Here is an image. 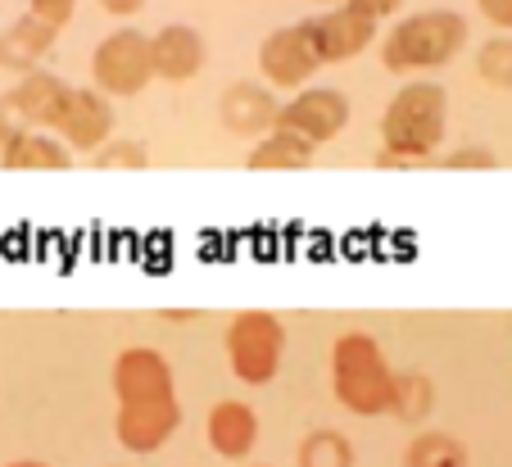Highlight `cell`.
<instances>
[{"mask_svg":"<svg viewBox=\"0 0 512 467\" xmlns=\"http://www.w3.org/2000/svg\"><path fill=\"white\" fill-rule=\"evenodd\" d=\"M449 132V91L440 82H404L390 96L386 114H381V146L386 155L377 159L381 168H413L426 164L435 150L445 146Z\"/></svg>","mask_w":512,"mask_h":467,"instance_id":"1","label":"cell"},{"mask_svg":"<svg viewBox=\"0 0 512 467\" xmlns=\"http://www.w3.org/2000/svg\"><path fill=\"white\" fill-rule=\"evenodd\" d=\"M399 372L372 331H340L331 345V390L354 418H381L395 409Z\"/></svg>","mask_w":512,"mask_h":467,"instance_id":"2","label":"cell"},{"mask_svg":"<svg viewBox=\"0 0 512 467\" xmlns=\"http://www.w3.org/2000/svg\"><path fill=\"white\" fill-rule=\"evenodd\" d=\"M472 41L467 14L458 10H417L390 23L386 37H377L381 64L390 73H435L445 69L449 59L463 55V46Z\"/></svg>","mask_w":512,"mask_h":467,"instance_id":"3","label":"cell"},{"mask_svg":"<svg viewBox=\"0 0 512 467\" xmlns=\"http://www.w3.org/2000/svg\"><path fill=\"white\" fill-rule=\"evenodd\" d=\"M232 377L241 386H268L277 381L281 363H286V322L268 309H245L227 322L223 336Z\"/></svg>","mask_w":512,"mask_h":467,"instance_id":"4","label":"cell"},{"mask_svg":"<svg viewBox=\"0 0 512 467\" xmlns=\"http://www.w3.org/2000/svg\"><path fill=\"white\" fill-rule=\"evenodd\" d=\"M155 82V69H150V37L132 23L114 28L109 37L96 41L91 50V87L109 100H127L141 96L145 87Z\"/></svg>","mask_w":512,"mask_h":467,"instance_id":"5","label":"cell"},{"mask_svg":"<svg viewBox=\"0 0 512 467\" xmlns=\"http://www.w3.org/2000/svg\"><path fill=\"white\" fill-rule=\"evenodd\" d=\"M300 28H304V37H309V50L322 69L358 59L368 46H377V37H381V23L363 19V14L349 10V5H331V10L309 14V19H300Z\"/></svg>","mask_w":512,"mask_h":467,"instance_id":"6","label":"cell"},{"mask_svg":"<svg viewBox=\"0 0 512 467\" xmlns=\"http://www.w3.org/2000/svg\"><path fill=\"white\" fill-rule=\"evenodd\" d=\"M349 96L336 87H300L295 96L281 100V114H277V127H286V132H295V137H304L309 146H327V141H336L340 132L349 127Z\"/></svg>","mask_w":512,"mask_h":467,"instance_id":"7","label":"cell"},{"mask_svg":"<svg viewBox=\"0 0 512 467\" xmlns=\"http://www.w3.org/2000/svg\"><path fill=\"white\" fill-rule=\"evenodd\" d=\"M318 69H322V64L313 59L309 37H304L300 23L272 28L268 37L259 41V78H263V87L295 96L300 87H309V82L318 78Z\"/></svg>","mask_w":512,"mask_h":467,"instance_id":"8","label":"cell"},{"mask_svg":"<svg viewBox=\"0 0 512 467\" xmlns=\"http://www.w3.org/2000/svg\"><path fill=\"white\" fill-rule=\"evenodd\" d=\"M64 96H68V82L41 64V69H32V73H19V82L0 96V114L10 118L14 127L55 132L59 109H64Z\"/></svg>","mask_w":512,"mask_h":467,"instance_id":"9","label":"cell"},{"mask_svg":"<svg viewBox=\"0 0 512 467\" xmlns=\"http://www.w3.org/2000/svg\"><path fill=\"white\" fill-rule=\"evenodd\" d=\"M118 404H150V399H173L177 381H173V363L155 350V345H132L114 359L109 372Z\"/></svg>","mask_w":512,"mask_h":467,"instance_id":"10","label":"cell"},{"mask_svg":"<svg viewBox=\"0 0 512 467\" xmlns=\"http://www.w3.org/2000/svg\"><path fill=\"white\" fill-rule=\"evenodd\" d=\"M55 137L68 150H87L96 155L109 137H114V100L100 96L96 87H68L64 109H59Z\"/></svg>","mask_w":512,"mask_h":467,"instance_id":"11","label":"cell"},{"mask_svg":"<svg viewBox=\"0 0 512 467\" xmlns=\"http://www.w3.org/2000/svg\"><path fill=\"white\" fill-rule=\"evenodd\" d=\"M182 427V404L173 399H150V404H118L114 436L127 454H159Z\"/></svg>","mask_w":512,"mask_h":467,"instance_id":"12","label":"cell"},{"mask_svg":"<svg viewBox=\"0 0 512 467\" xmlns=\"http://www.w3.org/2000/svg\"><path fill=\"white\" fill-rule=\"evenodd\" d=\"M204 59H209V46H204V32L191 28V23H164V28L150 37V69H155L159 82H182L200 78Z\"/></svg>","mask_w":512,"mask_h":467,"instance_id":"13","label":"cell"},{"mask_svg":"<svg viewBox=\"0 0 512 467\" xmlns=\"http://www.w3.org/2000/svg\"><path fill=\"white\" fill-rule=\"evenodd\" d=\"M259 431H263L259 413H254L245 399H218L209 409V418H204V440H209V449L218 458H232V463L254 454Z\"/></svg>","mask_w":512,"mask_h":467,"instance_id":"14","label":"cell"},{"mask_svg":"<svg viewBox=\"0 0 512 467\" xmlns=\"http://www.w3.org/2000/svg\"><path fill=\"white\" fill-rule=\"evenodd\" d=\"M218 114H223L227 132L259 141L263 132H272V127H277L281 100H277V91L263 87V82H236V87L223 91V100H218Z\"/></svg>","mask_w":512,"mask_h":467,"instance_id":"15","label":"cell"},{"mask_svg":"<svg viewBox=\"0 0 512 467\" xmlns=\"http://www.w3.org/2000/svg\"><path fill=\"white\" fill-rule=\"evenodd\" d=\"M59 28L46 19H37L32 10H23L10 28H0V69H10L14 78L19 73H32L46 64V55L55 50Z\"/></svg>","mask_w":512,"mask_h":467,"instance_id":"16","label":"cell"},{"mask_svg":"<svg viewBox=\"0 0 512 467\" xmlns=\"http://www.w3.org/2000/svg\"><path fill=\"white\" fill-rule=\"evenodd\" d=\"M68 164H73V150L55 132H37V127H14L0 150V168L10 173H64Z\"/></svg>","mask_w":512,"mask_h":467,"instance_id":"17","label":"cell"},{"mask_svg":"<svg viewBox=\"0 0 512 467\" xmlns=\"http://www.w3.org/2000/svg\"><path fill=\"white\" fill-rule=\"evenodd\" d=\"M313 159H318V146H309V141L286 132V127H272V132H263L250 146L245 168H254V173H300Z\"/></svg>","mask_w":512,"mask_h":467,"instance_id":"18","label":"cell"},{"mask_svg":"<svg viewBox=\"0 0 512 467\" xmlns=\"http://www.w3.org/2000/svg\"><path fill=\"white\" fill-rule=\"evenodd\" d=\"M476 78L494 91H512V32H494L476 50Z\"/></svg>","mask_w":512,"mask_h":467,"instance_id":"19","label":"cell"},{"mask_svg":"<svg viewBox=\"0 0 512 467\" xmlns=\"http://www.w3.org/2000/svg\"><path fill=\"white\" fill-rule=\"evenodd\" d=\"M408 467H467V454L454 436L426 431V436H417L413 449H408Z\"/></svg>","mask_w":512,"mask_h":467,"instance_id":"20","label":"cell"},{"mask_svg":"<svg viewBox=\"0 0 512 467\" xmlns=\"http://www.w3.org/2000/svg\"><path fill=\"white\" fill-rule=\"evenodd\" d=\"M91 164H96V168H145V164H150V155H145L141 141H118V137H109L105 146L91 155Z\"/></svg>","mask_w":512,"mask_h":467,"instance_id":"21","label":"cell"},{"mask_svg":"<svg viewBox=\"0 0 512 467\" xmlns=\"http://www.w3.org/2000/svg\"><path fill=\"white\" fill-rule=\"evenodd\" d=\"M28 10L37 14V19L55 23V28H64L73 14H78V0H28Z\"/></svg>","mask_w":512,"mask_h":467,"instance_id":"22","label":"cell"},{"mask_svg":"<svg viewBox=\"0 0 512 467\" xmlns=\"http://www.w3.org/2000/svg\"><path fill=\"white\" fill-rule=\"evenodd\" d=\"M440 164L445 168H494L499 159H494V150H485V146H463V150H454V155H445Z\"/></svg>","mask_w":512,"mask_h":467,"instance_id":"23","label":"cell"},{"mask_svg":"<svg viewBox=\"0 0 512 467\" xmlns=\"http://www.w3.org/2000/svg\"><path fill=\"white\" fill-rule=\"evenodd\" d=\"M340 5L358 10L363 19H372V23H386V19H395V14L404 10V0H340Z\"/></svg>","mask_w":512,"mask_h":467,"instance_id":"24","label":"cell"},{"mask_svg":"<svg viewBox=\"0 0 512 467\" xmlns=\"http://www.w3.org/2000/svg\"><path fill=\"white\" fill-rule=\"evenodd\" d=\"M476 10L494 23V32H512V0H476Z\"/></svg>","mask_w":512,"mask_h":467,"instance_id":"25","label":"cell"},{"mask_svg":"<svg viewBox=\"0 0 512 467\" xmlns=\"http://www.w3.org/2000/svg\"><path fill=\"white\" fill-rule=\"evenodd\" d=\"M105 14H114V19H136V14L145 10V0H96Z\"/></svg>","mask_w":512,"mask_h":467,"instance_id":"26","label":"cell"},{"mask_svg":"<svg viewBox=\"0 0 512 467\" xmlns=\"http://www.w3.org/2000/svg\"><path fill=\"white\" fill-rule=\"evenodd\" d=\"M164 318H168V322H191V318H195V313H191V309H168V313H164Z\"/></svg>","mask_w":512,"mask_h":467,"instance_id":"27","label":"cell"},{"mask_svg":"<svg viewBox=\"0 0 512 467\" xmlns=\"http://www.w3.org/2000/svg\"><path fill=\"white\" fill-rule=\"evenodd\" d=\"M10 132H14V123L5 114H0V150H5V141H10Z\"/></svg>","mask_w":512,"mask_h":467,"instance_id":"28","label":"cell"},{"mask_svg":"<svg viewBox=\"0 0 512 467\" xmlns=\"http://www.w3.org/2000/svg\"><path fill=\"white\" fill-rule=\"evenodd\" d=\"M5 467H50V463H41V458H14V463H5Z\"/></svg>","mask_w":512,"mask_h":467,"instance_id":"29","label":"cell"},{"mask_svg":"<svg viewBox=\"0 0 512 467\" xmlns=\"http://www.w3.org/2000/svg\"><path fill=\"white\" fill-rule=\"evenodd\" d=\"M318 5H340V0H318Z\"/></svg>","mask_w":512,"mask_h":467,"instance_id":"30","label":"cell"},{"mask_svg":"<svg viewBox=\"0 0 512 467\" xmlns=\"http://www.w3.org/2000/svg\"><path fill=\"white\" fill-rule=\"evenodd\" d=\"M254 467H268V463H254Z\"/></svg>","mask_w":512,"mask_h":467,"instance_id":"31","label":"cell"}]
</instances>
